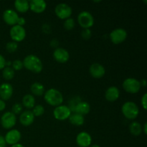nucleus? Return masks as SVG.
I'll return each instance as SVG.
<instances>
[{
  "instance_id": "obj_1",
  "label": "nucleus",
  "mask_w": 147,
  "mask_h": 147,
  "mask_svg": "<svg viewBox=\"0 0 147 147\" xmlns=\"http://www.w3.org/2000/svg\"><path fill=\"white\" fill-rule=\"evenodd\" d=\"M23 65L30 71L34 73H40L43 69L42 60L34 55H29L26 56L22 61Z\"/></svg>"
},
{
  "instance_id": "obj_2",
  "label": "nucleus",
  "mask_w": 147,
  "mask_h": 147,
  "mask_svg": "<svg viewBox=\"0 0 147 147\" xmlns=\"http://www.w3.org/2000/svg\"><path fill=\"white\" fill-rule=\"evenodd\" d=\"M44 98L49 105L55 107L62 105L63 102V94L55 88H50L45 92Z\"/></svg>"
},
{
  "instance_id": "obj_3",
  "label": "nucleus",
  "mask_w": 147,
  "mask_h": 147,
  "mask_svg": "<svg viewBox=\"0 0 147 147\" xmlns=\"http://www.w3.org/2000/svg\"><path fill=\"white\" fill-rule=\"evenodd\" d=\"M121 112L126 119L134 120L139 116V109L134 102L127 101L122 106Z\"/></svg>"
},
{
  "instance_id": "obj_4",
  "label": "nucleus",
  "mask_w": 147,
  "mask_h": 147,
  "mask_svg": "<svg viewBox=\"0 0 147 147\" xmlns=\"http://www.w3.org/2000/svg\"><path fill=\"white\" fill-rule=\"evenodd\" d=\"M122 86L123 89L129 93H137L142 87L140 81L134 78H128L125 79Z\"/></svg>"
},
{
  "instance_id": "obj_5",
  "label": "nucleus",
  "mask_w": 147,
  "mask_h": 147,
  "mask_svg": "<svg viewBox=\"0 0 147 147\" xmlns=\"http://www.w3.org/2000/svg\"><path fill=\"white\" fill-rule=\"evenodd\" d=\"M78 22L83 29H90L94 24V18L89 11H83L78 16Z\"/></svg>"
},
{
  "instance_id": "obj_6",
  "label": "nucleus",
  "mask_w": 147,
  "mask_h": 147,
  "mask_svg": "<svg viewBox=\"0 0 147 147\" xmlns=\"http://www.w3.org/2000/svg\"><path fill=\"white\" fill-rule=\"evenodd\" d=\"M55 12L58 18L61 20H66L70 18L73 13V10L70 6L65 3H60L57 4L55 9Z\"/></svg>"
},
{
  "instance_id": "obj_7",
  "label": "nucleus",
  "mask_w": 147,
  "mask_h": 147,
  "mask_svg": "<svg viewBox=\"0 0 147 147\" xmlns=\"http://www.w3.org/2000/svg\"><path fill=\"white\" fill-rule=\"evenodd\" d=\"M10 37L11 40L15 42H22L24 40L26 37V30L24 27L16 24L11 27L9 31Z\"/></svg>"
},
{
  "instance_id": "obj_8",
  "label": "nucleus",
  "mask_w": 147,
  "mask_h": 147,
  "mask_svg": "<svg viewBox=\"0 0 147 147\" xmlns=\"http://www.w3.org/2000/svg\"><path fill=\"white\" fill-rule=\"evenodd\" d=\"M72 111L70 107L65 105H60L57 106L53 111V116L58 121H65L70 117Z\"/></svg>"
},
{
  "instance_id": "obj_9",
  "label": "nucleus",
  "mask_w": 147,
  "mask_h": 147,
  "mask_svg": "<svg viewBox=\"0 0 147 147\" xmlns=\"http://www.w3.org/2000/svg\"><path fill=\"white\" fill-rule=\"evenodd\" d=\"M17 123V117L12 112H5L1 117V124L4 129H10Z\"/></svg>"
},
{
  "instance_id": "obj_10",
  "label": "nucleus",
  "mask_w": 147,
  "mask_h": 147,
  "mask_svg": "<svg viewBox=\"0 0 147 147\" xmlns=\"http://www.w3.org/2000/svg\"><path fill=\"white\" fill-rule=\"evenodd\" d=\"M110 40L114 44H120L127 37V32L123 28H116L110 33Z\"/></svg>"
},
{
  "instance_id": "obj_11",
  "label": "nucleus",
  "mask_w": 147,
  "mask_h": 147,
  "mask_svg": "<svg viewBox=\"0 0 147 147\" xmlns=\"http://www.w3.org/2000/svg\"><path fill=\"white\" fill-rule=\"evenodd\" d=\"M21 133L17 129H11L9 130L4 136V139L7 144H9L11 146L18 144L21 139Z\"/></svg>"
},
{
  "instance_id": "obj_12",
  "label": "nucleus",
  "mask_w": 147,
  "mask_h": 147,
  "mask_svg": "<svg viewBox=\"0 0 147 147\" xmlns=\"http://www.w3.org/2000/svg\"><path fill=\"white\" fill-rule=\"evenodd\" d=\"M53 55L55 60L60 63H65L70 58L68 51L63 47H57L53 52Z\"/></svg>"
},
{
  "instance_id": "obj_13",
  "label": "nucleus",
  "mask_w": 147,
  "mask_h": 147,
  "mask_svg": "<svg viewBox=\"0 0 147 147\" xmlns=\"http://www.w3.org/2000/svg\"><path fill=\"white\" fill-rule=\"evenodd\" d=\"M19 17H20L17 11L13 9H10L5 10L3 13V20L8 25H16Z\"/></svg>"
},
{
  "instance_id": "obj_14",
  "label": "nucleus",
  "mask_w": 147,
  "mask_h": 147,
  "mask_svg": "<svg viewBox=\"0 0 147 147\" xmlns=\"http://www.w3.org/2000/svg\"><path fill=\"white\" fill-rule=\"evenodd\" d=\"M92 137L86 131H81L76 136V144L80 147H88L91 145Z\"/></svg>"
},
{
  "instance_id": "obj_15",
  "label": "nucleus",
  "mask_w": 147,
  "mask_h": 147,
  "mask_svg": "<svg viewBox=\"0 0 147 147\" xmlns=\"http://www.w3.org/2000/svg\"><path fill=\"white\" fill-rule=\"evenodd\" d=\"M89 72L91 76L95 78H101L106 74V69L100 63H95L90 66Z\"/></svg>"
},
{
  "instance_id": "obj_16",
  "label": "nucleus",
  "mask_w": 147,
  "mask_h": 147,
  "mask_svg": "<svg viewBox=\"0 0 147 147\" xmlns=\"http://www.w3.org/2000/svg\"><path fill=\"white\" fill-rule=\"evenodd\" d=\"M13 95V87L8 83H4L0 86V98L3 100L11 98Z\"/></svg>"
},
{
  "instance_id": "obj_17",
  "label": "nucleus",
  "mask_w": 147,
  "mask_h": 147,
  "mask_svg": "<svg viewBox=\"0 0 147 147\" xmlns=\"http://www.w3.org/2000/svg\"><path fill=\"white\" fill-rule=\"evenodd\" d=\"M30 9L34 13H42L47 7V3L44 0H32L29 1Z\"/></svg>"
},
{
  "instance_id": "obj_18",
  "label": "nucleus",
  "mask_w": 147,
  "mask_h": 147,
  "mask_svg": "<svg viewBox=\"0 0 147 147\" xmlns=\"http://www.w3.org/2000/svg\"><path fill=\"white\" fill-rule=\"evenodd\" d=\"M71 111H74V113H79L81 115H86L90 112V106L89 103L86 101H79L73 108L70 109Z\"/></svg>"
},
{
  "instance_id": "obj_19",
  "label": "nucleus",
  "mask_w": 147,
  "mask_h": 147,
  "mask_svg": "<svg viewBox=\"0 0 147 147\" xmlns=\"http://www.w3.org/2000/svg\"><path fill=\"white\" fill-rule=\"evenodd\" d=\"M34 116L31 111H24L20 114V122L24 126H29L34 122Z\"/></svg>"
},
{
  "instance_id": "obj_20",
  "label": "nucleus",
  "mask_w": 147,
  "mask_h": 147,
  "mask_svg": "<svg viewBox=\"0 0 147 147\" xmlns=\"http://www.w3.org/2000/svg\"><path fill=\"white\" fill-rule=\"evenodd\" d=\"M120 96V90L116 86H111L105 92V98L110 102L117 100Z\"/></svg>"
},
{
  "instance_id": "obj_21",
  "label": "nucleus",
  "mask_w": 147,
  "mask_h": 147,
  "mask_svg": "<svg viewBox=\"0 0 147 147\" xmlns=\"http://www.w3.org/2000/svg\"><path fill=\"white\" fill-rule=\"evenodd\" d=\"M68 119L70 123L75 125V126H82L85 122L84 116L77 113H71V115H70Z\"/></svg>"
},
{
  "instance_id": "obj_22",
  "label": "nucleus",
  "mask_w": 147,
  "mask_h": 147,
  "mask_svg": "<svg viewBox=\"0 0 147 147\" xmlns=\"http://www.w3.org/2000/svg\"><path fill=\"white\" fill-rule=\"evenodd\" d=\"M14 7L17 11L21 13L27 12L30 9L29 1L27 0H16L14 1Z\"/></svg>"
},
{
  "instance_id": "obj_23",
  "label": "nucleus",
  "mask_w": 147,
  "mask_h": 147,
  "mask_svg": "<svg viewBox=\"0 0 147 147\" xmlns=\"http://www.w3.org/2000/svg\"><path fill=\"white\" fill-rule=\"evenodd\" d=\"M30 90L31 92L35 96H42L45 93V87L42 83H38V82H35V83H32L30 87Z\"/></svg>"
},
{
  "instance_id": "obj_24",
  "label": "nucleus",
  "mask_w": 147,
  "mask_h": 147,
  "mask_svg": "<svg viewBox=\"0 0 147 147\" xmlns=\"http://www.w3.org/2000/svg\"><path fill=\"white\" fill-rule=\"evenodd\" d=\"M22 105L27 109H32L35 105V98L31 94H27L23 97Z\"/></svg>"
},
{
  "instance_id": "obj_25",
  "label": "nucleus",
  "mask_w": 147,
  "mask_h": 147,
  "mask_svg": "<svg viewBox=\"0 0 147 147\" xmlns=\"http://www.w3.org/2000/svg\"><path fill=\"white\" fill-rule=\"evenodd\" d=\"M129 131L134 136H139L142 134V125L137 121L131 122L129 125Z\"/></svg>"
},
{
  "instance_id": "obj_26",
  "label": "nucleus",
  "mask_w": 147,
  "mask_h": 147,
  "mask_svg": "<svg viewBox=\"0 0 147 147\" xmlns=\"http://www.w3.org/2000/svg\"><path fill=\"white\" fill-rule=\"evenodd\" d=\"M14 70L11 67H5L3 69L2 76L5 80H11L14 77Z\"/></svg>"
},
{
  "instance_id": "obj_27",
  "label": "nucleus",
  "mask_w": 147,
  "mask_h": 147,
  "mask_svg": "<svg viewBox=\"0 0 147 147\" xmlns=\"http://www.w3.org/2000/svg\"><path fill=\"white\" fill-rule=\"evenodd\" d=\"M32 113L34 114V117L35 116H41L45 113V108L42 105L38 104L37 106H34L32 109Z\"/></svg>"
},
{
  "instance_id": "obj_28",
  "label": "nucleus",
  "mask_w": 147,
  "mask_h": 147,
  "mask_svg": "<svg viewBox=\"0 0 147 147\" xmlns=\"http://www.w3.org/2000/svg\"><path fill=\"white\" fill-rule=\"evenodd\" d=\"M17 48H18V45L17 42H15L14 41L9 42L6 45V49H7V52L9 53H13L14 52L17 51Z\"/></svg>"
},
{
  "instance_id": "obj_29",
  "label": "nucleus",
  "mask_w": 147,
  "mask_h": 147,
  "mask_svg": "<svg viewBox=\"0 0 147 147\" xmlns=\"http://www.w3.org/2000/svg\"><path fill=\"white\" fill-rule=\"evenodd\" d=\"M75 23L74 20L73 18H67L66 19L65 21L64 22V27L66 30H71L75 27Z\"/></svg>"
},
{
  "instance_id": "obj_30",
  "label": "nucleus",
  "mask_w": 147,
  "mask_h": 147,
  "mask_svg": "<svg viewBox=\"0 0 147 147\" xmlns=\"http://www.w3.org/2000/svg\"><path fill=\"white\" fill-rule=\"evenodd\" d=\"M22 109L23 107L22 104H20V103H14L12 106V108H11V112L16 116V115L20 114L21 112L22 111Z\"/></svg>"
},
{
  "instance_id": "obj_31",
  "label": "nucleus",
  "mask_w": 147,
  "mask_h": 147,
  "mask_svg": "<svg viewBox=\"0 0 147 147\" xmlns=\"http://www.w3.org/2000/svg\"><path fill=\"white\" fill-rule=\"evenodd\" d=\"M11 66H12V69L14 70H20L22 69V67H24L23 65L22 61L20 60H15L11 63Z\"/></svg>"
},
{
  "instance_id": "obj_32",
  "label": "nucleus",
  "mask_w": 147,
  "mask_h": 147,
  "mask_svg": "<svg viewBox=\"0 0 147 147\" xmlns=\"http://www.w3.org/2000/svg\"><path fill=\"white\" fill-rule=\"evenodd\" d=\"M91 30L90 29H83L82 30V32H81V36L84 40H89V39L91 37Z\"/></svg>"
},
{
  "instance_id": "obj_33",
  "label": "nucleus",
  "mask_w": 147,
  "mask_h": 147,
  "mask_svg": "<svg viewBox=\"0 0 147 147\" xmlns=\"http://www.w3.org/2000/svg\"><path fill=\"white\" fill-rule=\"evenodd\" d=\"M141 103H142V107L144 110H146L147 109V94L146 93H144L143 95L142 98V100H141Z\"/></svg>"
},
{
  "instance_id": "obj_34",
  "label": "nucleus",
  "mask_w": 147,
  "mask_h": 147,
  "mask_svg": "<svg viewBox=\"0 0 147 147\" xmlns=\"http://www.w3.org/2000/svg\"><path fill=\"white\" fill-rule=\"evenodd\" d=\"M6 67V60L4 56L0 55V70H2Z\"/></svg>"
},
{
  "instance_id": "obj_35",
  "label": "nucleus",
  "mask_w": 147,
  "mask_h": 147,
  "mask_svg": "<svg viewBox=\"0 0 147 147\" xmlns=\"http://www.w3.org/2000/svg\"><path fill=\"white\" fill-rule=\"evenodd\" d=\"M25 23H26V20L24 18V17H19L18 20H17V24L23 27V26L25 24Z\"/></svg>"
},
{
  "instance_id": "obj_36",
  "label": "nucleus",
  "mask_w": 147,
  "mask_h": 147,
  "mask_svg": "<svg viewBox=\"0 0 147 147\" xmlns=\"http://www.w3.org/2000/svg\"><path fill=\"white\" fill-rule=\"evenodd\" d=\"M6 146H7V143H6L4 137L0 135V147H6Z\"/></svg>"
},
{
  "instance_id": "obj_37",
  "label": "nucleus",
  "mask_w": 147,
  "mask_h": 147,
  "mask_svg": "<svg viewBox=\"0 0 147 147\" xmlns=\"http://www.w3.org/2000/svg\"><path fill=\"white\" fill-rule=\"evenodd\" d=\"M6 108V103L4 102V100L0 99V111H2L5 109Z\"/></svg>"
},
{
  "instance_id": "obj_38",
  "label": "nucleus",
  "mask_w": 147,
  "mask_h": 147,
  "mask_svg": "<svg viewBox=\"0 0 147 147\" xmlns=\"http://www.w3.org/2000/svg\"><path fill=\"white\" fill-rule=\"evenodd\" d=\"M50 45H51L52 47H57V45H58V41L57 40H53L50 42Z\"/></svg>"
},
{
  "instance_id": "obj_39",
  "label": "nucleus",
  "mask_w": 147,
  "mask_h": 147,
  "mask_svg": "<svg viewBox=\"0 0 147 147\" xmlns=\"http://www.w3.org/2000/svg\"><path fill=\"white\" fill-rule=\"evenodd\" d=\"M144 129H143V131H144V133L145 134H147V123L146 122V123H144Z\"/></svg>"
},
{
  "instance_id": "obj_40",
  "label": "nucleus",
  "mask_w": 147,
  "mask_h": 147,
  "mask_svg": "<svg viewBox=\"0 0 147 147\" xmlns=\"http://www.w3.org/2000/svg\"><path fill=\"white\" fill-rule=\"evenodd\" d=\"M140 83H141V85H142V86H143L144 87H146V80H145V79H143V80H142V82H140Z\"/></svg>"
},
{
  "instance_id": "obj_41",
  "label": "nucleus",
  "mask_w": 147,
  "mask_h": 147,
  "mask_svg": "<svg viewBox=\"0 0 147 147\" xmlns=\"http://www.w3.org/2000/svg\"><path fill=\"white\" fill-rule=\"evenodd\" d=\"M11 147H24V146H23L22 144H14L12 145Z\"/></svg>"
},
{
  "instance_id": "obj_42",
  "label": "nucleus",
  "mask_w": 147,
  "mask_h": 147,
  "mask_svg": "<svg viewBox=\"0 0 147 147\" xmlns=\"http://www.w3.org/2000/svg\"><path fill=\"white\" fill-rule=\"evenodd\" d=\"M11 65V61H8V62L6 61V65H7V67H10V65Z\"/></svg>"
},
{
  "instance_id": "obj_43",
  "label": "nucleus",
  "mask_w": 147,
  "mask_h": 147,
  "mask_svg": "<svg viewBox=\"0 0 147 147\" xmlns=\"http://www.w3.org/2000/svg\"><path fill=\"white\" fill-rule=\"evenodd\" d=\"M90 147H100V146H99L98 144H93L90 146Z\"/></svg>"
}]
</instances>
